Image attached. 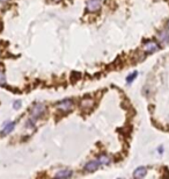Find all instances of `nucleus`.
I'll list each match as a JSON object with an SVG mask.
<instances>
[{
    "instance_id": "obj_17",
    "label": "nucleus",
    "mask_w": 169,
    "mask_h": 179,
    "mask_svg": "<svg viewBox=\"0 0 169 179\" xmlns=\"http://www.w3.org/2000/svg\"><path fill=\"white\" fill-rule=\"evenodd\" d=\"M168 28H169V22H168Z\"/></svg>"
},
{
    "instance_id": "obj_6",
    "label": "nucleus",
    "mask_w": 169,
    "mask_h": 179,
    "mask_svg": "<svg viewBox=\"0 0 169 179\" xmlns=\"http://www.w3.org/2000/svg\"><path fill=\"white\" fill-rule=\"evenodd\" d=\"M100 166H101V165H100V163L97 162V159H95V161H89L86 165H84V170H86L87 172H94V171H96Z\"/></svg>"
},
{
    "instance_id": "obj_13",
    "label": "nucleus",
    "mask_w": 169,
    "mask_h": 179,
    "mask_svg": "<svg viewBox=\"0 0 169 179\" xmlns=\"http://www.w3.org/2000/svg\"><path fill=\"white\" fill-rule=\"evenodd\" d=\"M137 75H138V72H137V71H134L133 73H131L130 76H127L126 81H127V83H132V80H134V78L137 77Z\"/></svg>"
},
{
    "instance_id": "obj_12",
    "label": "nucleus",
    "mask_w": 169,
    "mask_h": 179,
    "mask_svg": "<svg viewBox=\"0 0 169 179\" xmlns=\"http://www.w3.org/2000/svg\"><path fill=\"white\" fill-rule=\"evenodd\" d=\"M6 84V75L4 71H0V86H4Z\"/></svg>"
},
{
    "instance_id": "obj_5",
    "label": "nucleus",
    "mask_w": 169,
    "mask_h": 179,
    "mask_svg": "<svg viewBox=\"0 0 169 179\" xmlns=\"http://www.w3.org/2000/svg\"><path fill=\"white\" fill-rule=\"evenodd\" d=\"M93 106H94V100L91 98H84L81 101V109L84 112H88L89 109H92Z\"/></svg>"
},
{
    "instance_id": "obj_1",
    "label": "nucleus",
    "mask_w": 169,
    "mask_h": 179,
    "mask_svg": "<svg viewBox=\"0 0 169 179\" xmlns=\"http://www.w3.org/2000/svg\"><path fill=\"white\" fill-rule=\"evenodd\" d=\"M45 112H46L45 105H43V104H35V105L33 106L32 111H30V117L28 119L25 127H27V128H34L36 121L38 120L40 117H42V116L44 115Z\"/></svg>"
},
{
    "instance_id": "obj_15",
    "label": "nucleus",
    "mask_w": 169,
    "mask_h": 179,
    "mask_svg": "<svg viewBox=\"0 0 169 179\" xmlns=\"http://www.w3.org/2000/svg\"><path fill=\"white\" fill-rule=\"evenodd\" d=\"M6 1H8V0H0V3H6Z\"/></svg>"
},
{
    "instance_id": "obj_10",
    "label": "nucleus",
    "mask_w": 169,
    "mask_h": 179,
    "mask_svg": "<svg viewBox=\"0 0 169 179\" xmlns=\"http://www.w3.org/2000/svg\"><path fill=\"white\" fill-rule=\"evenodd\" d=\"M97 162L100 163L101 166H103V165H108V164H110L111 158H110L109 156H107V155H101V156L97 157Z\"/></svg>"
},
{
    "instance_id": "obj_4",
    "label": "nucleus",
    "mask_w": 169,
    "mask_h": 179,
    "mask_svg": "<svg viewBox=\"0 0 169 179\" xmlns=\"http://www.w3.org/2000/svg\"><path fill=\"white\" fill-rule=\"evenodd\" d=\"M144 50H145L147 54H152V52H155V51L159 50V45H158V43L154 42V41H148V42L145 43Z\"/></svg>"
},
{
    "instance_id": "obj_2",
    "label": "nucleus",
    "mask_w": 169,
    "mask_h": 179,
    "mask_svg": "<svg viewBox=\"0 0 169 179\" xmlns=\"http://www.w3.org/2000/svg\"><path fill=\"white\" fill-rule=\"evenodd\" d=\"M73 100L71 99H64L59 102H57V105H56V107H57L59 111H62L63 113H67L70 112L72 108H73Z\"/></svg>"
},
{
    "instance_id": "obj_11",
    "label": "nucleus",
    "mask_w": 169,
    "mask_h": 179,
    "mask_svg": "<svg viewBox=\"0 0 169 179\" xmlns=\"http://www.w3.org/2000/svg\"><path fill=\"white\" fill-rule=\"evenodd\" d=\"M14 127H15V123H14V122H9L8 125L5 126V128H4L3 132H1V134H3V135H7V134L12 133L13 129H14Z\"/></svg>"
},
{
    "instance_id": "obj_9",
    "label": "nucleus",
    "mask_w": 169,
    "mask_h": 179,
    "mask_svg": "<svg viewBox=\"0 0 169 179\" xmlns=\"http://www.w3.org/2000/svg\"><path fill=\"white\" fill-rule=\"evenodd\" d=\"M159 39H160V42H161L162 45L168 44V42H169V33H168L167 31L161 32V33L159 34Z\"/></svg>"
},
{
    "instance_id": "obj_14",
    "label": "nucleus",
    "mask_w": 169,
    "mask_h": 179,
    "mask_svg": "<svg viewBox=\"0 0 169 179\" xmlns=\"http://www.w3.org/2000/svg\"><path fill=\"white\" fill-rule=\"evenodd\" d=\"M20 107H21V101H15L14 102V108L15 109H19Z\"/></svg>"
},
{
    "instance_id": "obj_3",
    "label": "nucleus",
    "mask_w": 169,
    "mask_h": 179,
    "mask_svg": "<svg viewBox=\"0 0 169 179\" xmlns=\"http://www.w3.org/2000/svg\"><path fill=\"white\" fill-rule=\"evenodd\" d=\"M86 4L88 12H96L101 8V0H87Z\"/></svg>"
},
{
    "instance_id": "obj_8",
    "label": "nucleus",
    "mask_w": 169,
    "mask_h": 179,
    "mask_svg": "<svg viewBox=\"0 0 169 179\" xmlns=\"http://www.w3.org/2000/svg\"><path fill=\"white\" fill-rule=\"evenodd\" d=\"M146 173H147L146 167L140 166V167H137V169L134 170V172H133V177H134V178H143V177L146 176Z\"/></svg>"
},
{
    "instance_id": "obj_7",
    "label": "nucleus",
    "mask_w": 169,
    "mask_h": 179,
    "mask_svg": "<svg viewBox=\"0 0 169 179\" xmlns=\"http://www.w3.org/2000/svg\"><path fill=\"white\" fill-rule=\"evenodd\" d=\"M72 176H73V172L71 170H67V169L59 170V171H57L54 173V177H57V178H70Z\"/></svg>"
},
{
    "instance_id": "obj_16",
    "label": "nucleus",
    "mask_w": 169,
    "mask_h": 179,
    "mask_svg": "<svg viewBox=\"0 0 169 179\" xmlns=\"http://www.w3.org/2000/svg\"><path fill=\"white\" fill-rule=\"evenodd\" d=\"M54 1H59V0H54Z\"/></svg>"
}]
</instances>
